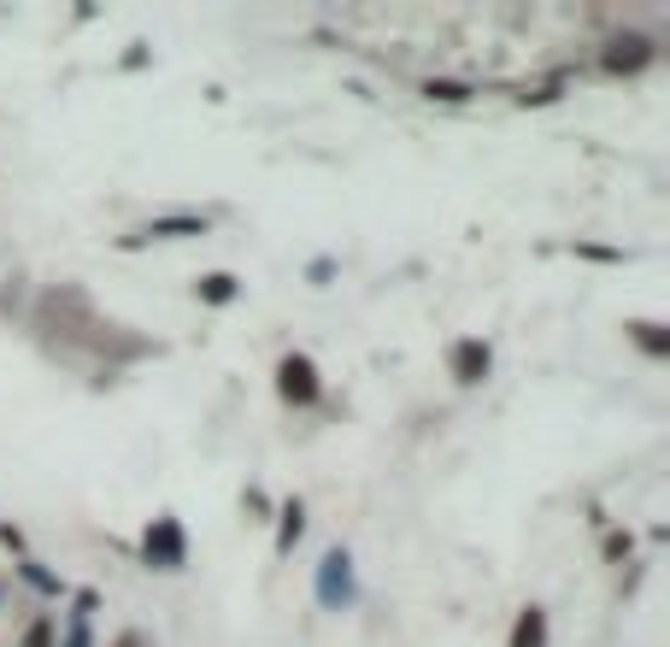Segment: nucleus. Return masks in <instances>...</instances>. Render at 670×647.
<instances>
[{"mask_svg": "<svg viewBox=\"0 0 670 647\" xmlns=\"http://www.w3.org/2000/svg\"><path fill=\"white\" fill-rule=\"evenodd\" d=\"M135 559H142V571H153V577H183L188 559H195V548H188V524L177 513H153L142 524Z\"/></svg>", "mask_w": 670, "mask_h": 647, "instance_id": "nucleus-1", "label": "nucleus"}, {"mask_svg": "<svg viewBox=\"0 0 670 647\" xmlns=\"http://www.w3.org/2000/svg\"><path fill=\"white\" fill-rule=\"evenodd\" d=\"M359 559H353V548L348 541H330V548L318 553V566H312V601H318V612H353L359 606Z\"/></svg>", "mask_w": 670, "mask_h": 647, "instance_id": "nucleus-2", "label": "nucleus"}, {"mask_svg": "<svg viewBox=\"0 0 670 647\" xmlns=\"http://www.w3.org/2000/svg\"><path fill=\"white\" fill-rule=\"evenodd\" d=\"M271 383H277V401L288 406V413H318V406H323V371H318V360L306 348L277 353Z\"/></svg>", "mask_w": 670, "mask_h": 647, "instance_id": "nucleus-3", "label": "nucleus"}, {"mask_svg": "<svg viewBox=\"0 0 670 647\" xmlns=\"http://www.w3.org/2000/svg\"><path fill=\"white\" fill-rule=\"evenodd\" d=\"M212 224H218V218L212 212H153L147 218V224H135L130 235H118V248H147V242H195V235H212Z\"/></svg>", "mask_w": 670, "mask_h": 647, "instance_id": "nucleus-4", "label": "nucleus"}, {"mask_svg": "<svg viewBox=\"0 0 670 647\" xmlns=\"http://www.w3.org/2000/svg\"><path fill=\"white\" fill-rule=\"evenodd\" d=\"M647 65H659V42L647 30H612L600 42V72L606 77H641Z\"/></svg>", "mask_w": 670, "mask_h": 647, "instance_id": "nucleus-5", "label": "nucleus"}, {"mask_svg": "<svg viewBox=\"0 0 670 647\" xmlns=\"http://www.w3.org/2000/svg\"><path fill=\"white\" fill-rule=\"evenodd\" d=\"M441 360H447L453 388H483L494 377V342H488V336H453Z\"/></svg>", "mask_w": 670, "mask_h": 647, "instance_id": "nucleus-6", "label": "nucleus"}, {"mask_svg": "<svg viewBox=\"0 0 670 647\" xmlns=\"http://www.w3.org/2000/svg\"><path fill=\"white\" fill-rule=\"evenodd\" d=\"M95 612H100V589H72L59 612V641L54 647H95Z\"/></svg>", "mask_w": 670, "mask_h": 647, "instance_id": "nucleus-7", "label": "nucleus"}, {"mask_svg": "<svg viewBox=\"0 0 670 647\" xmlns=\"http://www.w3.org/2000/svg\"><path fill=\"white\" fill-rule=\"evenodd\" d=\"M271 524H277V536H271V553H277V559H288V553L300 548V536H306V501H300V495L277 501V513H271Z\"/></svg>", "mask_w": 670, "mask_h": 647, "instance_id": "nucleus-8", "label": "nucleus"}, {"mask_svg": "<svg viewBox=\"0 0 670 647\" xmlns=\"http://www.w3.org/2000/svg\"><path fill=\"white\" fill-rule=\"evenodd\" d=\"M12 577H19L24 589H36L42 601H65V594H72V583H65V571H54V566H47V559H36V553H24L19 566H12Z\"/></svg>", "mask_w": 670, "mask_h": 647, "instance_id": "nucleus-9", "label": "nucleus"}, {"mask_svg": "<svg viewBox=\"0 0 670 647\" xmlns=\"http://www.w3.org/2000/svg\"><path fill=\"white\" fill-rule=\"evenodd\" d=\"M506 647H553V618H547V606H541V601L518 606V618H512Z\"/></svg>", "mask_w": 670, "mask_h": 647, "instance_id": "nucleus-10", "label": "nucleus"}, {"mask_svg": "<svg viewBox=\"0 0 670 647\" xmlns=\"http://www.w3.org/2000/svg\"><path fill=\"white\" fill-rule=\"evenodd\" d=\"M242 295H248V283L235 277V271H200V277H195V300H200V306H212V312L235 306Z\"/></svg>", "mask_w": 670, "mask_h": 647, "instance_id": "nucleus-11", "label": "nucleus"}, {"mask_svg": "<svg viewBox=\"0 0 670 647\" xmlns=\"http://www.w3.org/2000/svg\"><path fill=\"white\" fill-rule=\"evenodd\" d=\"M418 95H424V100H436V107H471V100L483 95V89H476L471 77H424V83H418Z\"/></svg>", "mask_w": 670, "mask_h": 647, "instance_id": "nucleus-12", "label": "nucleus"}, {"mask_svg": "<svg viewBox=\"0 0 670 647\" xmlns=\"http://www.w3.org/2000/svg\"><path fill=\"white\" fill-rule=\"evenodd\" d=\"M624 336L647 353V360H670V324H659V318H629Z\"/></svg>", "mask_w": 670, "mask_h": 647, "instance_id": "nucleus-13", "label": "nucleus"}, {"mask_svg": "<svg viewBox=\"0 0 670 647\" xmlns=\"http://www.w3.org/2000/svg\"><path fill=\"white\" fill-rule=\"evenodd\" d=\"M600 559H606V566H629L635 559V530H617L612 524V530L600 536Z\"/></svg>", "mask_w": 670, "mask_h": 647, "instance_id": "nucleus-14", "label": "nucleus"}, {"mask_svg": "<svg viewBox=\"0 0 670 647\" xmlns=\"http://www.w3.org/2000/svg\"><path fill=\"white\" fill-rule=\"evenodd\" d=\"M54 641H59V612H36L19 636V647H54Z\"/></svg>", "mask_w": 670, "mask_h": 647, "instance_id": "nucleus-15", "label": "nucleus"}, {"mask_svg": "<svg viewBox=\"0 0 670 647\" xmlns=\"http://www.w3.org/2000/svg\"><path fill=\"white\" fill-rule=\"evenodd\" d=\"M518 107H553V100H564V77H547V83H524L518 95Z\"/></svg>", "mask_w": 670, "mask_h": 647, "instance_id": "nucleus-16", "label": "nucleus"}, {"mask_svg": "<svg viewBox=\"0 0 670 647\" xmlns=\"http://www.w3.org/2000/svg\"><path fill=\"white\" fill-rule=\"evenodd\" d=\"M341 277V260H336V253H312V260H306V283H312V288H330Z\"/></svg>", "mask_w": 670, "mask_h": 647, "instance_id": "nucleus-17", "label": "nucleus"}, {"mask_svg": "<svg viewBox=\"0 0 670 647\" xmlns=\"http://www.w3.org/2000/svg\"><path fill=\"white\" fill-rule=\"evenodd\" d=\"M571 253L576 260H594V265H624L629 260L624 248H606V242H571Z\"/></svg>", "mask_w": 670, "mask_h": 647, "instance_id": "nucleus-18", "label": "nucleus"}, {"mask_svg": "<svg viewBox=\"0 0 670 647\" xmlns=\"http://www.w3.org/2000/svg\"><path fill=\"white\" fill-rule=\"evenodd\" d=\"M242 513H253V524H271V513H277V501H271L265 489H242Z\"/></svg>", "mask_w": 670, "mask_h": 647, "instance_id": "nucleus-19", "label": "nucleus"}, {"mask_svg": "<svg viewBox=\"0 0 670 647\" xmlns=\"http://www.w3.org/2000/svg\"><path fill=\"white\" fill-rule=\"evenodd\" d=\"M0 548H7L12 559H24V553H30V541H24V530H19L12 518H0Z\"/></svg>", "mask_w": 670, "mask_h": 647, "instance_id": "nucleus-20", "label": "nucleus"}, {"mask_svg": "<svg viewBox=\"0 0 670 647\" xmlns=\"http://www.w3.org/2000/svg\"><path fill=\"white\" fill-rule=\"evenodd\" d=\"M107 647H153V636H147V629H118Z\"/></svg>", "mask_w": 670, "mask_h": 647, "instance_id": "nucleus-21", "label": "nucleus"}, {"mask_svg": "<svg viewBox=\"0 0 670 647\" xmlns=\"http://www.w3.org/2000/svg\"><path fill=\"white\" fill-rule=\"evenodd\" d=\"M147 65V42H130V54H124V72H142Z\"/></svg>", "mask_w": 670, "mask_h": 647, "instance_id": "nucleus-22", "label": "nucleus"}, {"mask_svg": "<svg viewBox=\"0 0 670 647\" xmlns=\"http://www.w3.org/2000/svg\"><path fill=\"white\" fill-rule=\"evenodd\" d=\"M0 606H7V583H0Z\"/></svg>", "mask_w": 670, "mask_h": 647, "instance_id": "nucleus-23", "label": "nucleus"}]
</instances>
